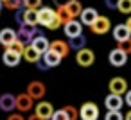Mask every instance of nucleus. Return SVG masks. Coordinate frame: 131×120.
<instances>
[{
  "label": "nucleus",
  "mask_w": 131,
  "mask_h": 120,
  "mask_svg": "<svg viewBox=\"0 0 131 120\" xmlns=\"http://www.w3.org/2000/svg\"><path fill=\"white\" fill-rule=\"evenodd\" d=\"M38 25H43L50 31H56L61 25V22L52 7H40L38 9Z\"/></svg>",
  "instance_id": "1"
},
{
  "label": "nucleus",
  "mask_w": 131,
  "mask_h": 120,
  "mask_svg": "<svg viewBox=\"0 0 131 120\" xmlns=\"http://www.w3.org/2000/svg\"><path fill=\"white\" fill-rule=\"evenodd\" d=\"M16 36H18V40H20L24 45H31L32 40H34L36 36H40V31H38L36 25H27V23H24V25H20V29L16 31Z\"/></svg>",
  "instance_id": "2"
},
{
  "label": "nucleus",
  "mask_w": 131,
  "mask_h": 120,
  "mask_svg": "<svg viewBox=\"0 0 131 120\" xmlns=\"http://www.w3.org/2000/svg\"><path fill=\"white\" fill-rule=\"evenodd\" d=\"M79 118L81 120H97L99 118V107L95 102H84L79 107Z\"/></svg>",
  "instance_id": "3"
},
{
  "label": "nucleus",
  "mask_w": 131,
  "mask_h": 120,
  "mask_svg": "<svg viewBox=\"0 0 131 120\" xmlns=\"http://www.w3.org/2000/svg\"><path fill=\"white\" fill-rule=\"evenodd\" d=\"M108 90H110V93L122 97V95H126V91H127V82H126L124 77H113V79L108 82Z\"/></svg>",
  "instance_id": "4"
},
{
  "label": "nucleus",
  "mask_w": 131,
  "mask_h": 120,
  "mask_svg": "<svg viewBox=\"0 0 131 120\" xmlns=\"http://www.w3.org/2000/svg\"><path fill=\"white\" fill-rule=\"evenodd\" d=\"M34 115L41 120H50L52 115H54V107L50 102H45V100H40L34 107Z\"/></svg>",
  "instance_id": "5"
},
{
  "label": "nucleus",
  "mask_w": 131,
  "mask_h": 120,
  "mask_svg": "<svg viewBox=\"0 0 131 120\" xmlns=\"http://www.w3.org/2000/svg\"><path fill=\"white\" fill-rule=\"evenodd\" d=\"M27 93H29V97H32L34 100H41V99L45 97V93H47V88H45V84H43L41 81H32V82H29V86H27Z\"/></svg>",
  "instance_id": "6"
},
{
  "label": "nucleus",
  "mask_w": 131,
  "mask_h": 120,
  "mask_svg": "<svg viewBox=\"0 0 131 120\" xmlns=\"http://www.w3.org/2000/svg\"><path fill=\"white\" fill-rule=\"evenodd\" d=\"M32 106H34V99H32V97H29V93H27V91H25V93L16 95V109H18V111L27 113V111H31V109H32Z\"/></svg>",
  "instance_id": "7"
},
{
  "label": "nucleus",
  "mask_w": 131,
  "mask_h": 120,
  "mask_svg": "<svg viewBox=\"0 0 131 120\" xmlns=\"http://www.w3.org/2000/svg\"><path fill=\"white\" fill-rule=\"evenodd\" d=\"M90 29H92L93 34H106V32L111 29V22H110L108 16H101V15H99V18L95 20V23H93Z\"/></svg>",
  "instance_id": "8"
},
{
  "label": "nucleus",
  "mask_w": 131,
  "mask_h": 120,
  "mask_svg": "<svg viewBox=\"0 0 131 120\" xmlns=\"http://www.w3.org/2000/svg\"><path fill=\"white\" fill-rule=\"evenodd\" d=\"M108 61H110V65H113V66H124V65L127 63V54L115 47V49L108 54Z\"/></svg>",
  "instance_id": "9"
},
{
  "label": "nucleus",
  "mask_w": 131,
  "mask_h": 120,
  "mask_svg": "<svg viewBox=\"0 0 131 120\" xmlns=\"http://www.w3.org/2000/svg\"><path fill=\"white\" fill-rule=\"evenodd\" d=\"M97 18H99V13H97V9H93V7H84L83 13L79 15V22H81L83 25H88V27H92Z\"/></svg>",
  "instance_id": "10"
},
{
  "label": "nucleus",
  "mask_w": 131,
  "mask_h": 120,
  "mask_svg": "<svg viewBox=\"0 0 131 120\" xmlns=\"http://www.w3.org/2000/svg\"><path fill=\"white\" fill-rule=\"evenodd\" d=\"M75 59H77V65L79 66H90L95 61V54L90 49H83V50H79L75 54Z\"/></svg>",
  "instance_id": "11"
},
{
  "label": "nucleus",
  "mask_w": 131,
  "mask_h": 120,
  "mask_svg": "<svg viewBox=\"0 0 131 120\" xmlns=\"http://www.w3.org/2000/svg\"><path fill=\"white\" fill-rule=\"evenodd\" d=\"M124 104H126L124 99H122L120 95H113V93H110V95L106 97V100H104V106H106L108 111H120Z\"/></svg>",
  "instance_id": "12"
},
{
  "label": "nucleus",
  "mask_w": 131,
  "mask_h": 120,
  "mask_svg": "<svg viewBox=\"0 0 131 120\" xmlns=\"http://www.w3.org/2000/svg\"><path fill=\"white\" fill-rule=\"evenodd\" d=\"M0 109L6 111V113H11L16 109V97L11 95V93H4L0 95Z\"/></svg>",
  "instance_id": "13"
},
{
  "label": "nucleus",
  "mask_w": 131,
  "mask_h": 120,
  "mask_svg": "<svg viewBox=\"0 0 131 120\" xmlns=\"http://www.w3.org/2000/svg\"><path fill=\"white\" fill-rule=\"evenodd\" d=\"M113 40H117V43L131 40V32H129V29H127L126 23H118V25L113 27Z\"/></svg>",
  "instance_id": "14"
},
{
  "label": "nucleus",
  "mask_w": 131,
  "mask_h": 120,
  "mask_svg": "<svg viewBox=\"0 0 131 120\" xmlns=\"http://www.w3.org/2000/svg\"><path fill=\"white\" fill-rule=\"evenodd\" d=\"M2 61H4L6 66H16L22 61V54H18V52H15L11 49H6L4 54H2Z\"/></svg>",
  "instance_id": "15"
},
{
  "label": "nucleus",
  "mask_w": 131,
  "mask_h": 120,
  "mask_svg": "<svg viewBox=\"0 0 131 120\" xmlns=\"http://www.w3.org/2000/svg\"><path fill=\"white\" fill-rule=\"evenodd\" d=\"M16 40H18V36L13 29H2L0 31V45H4L6 49H9Z\"/></svg>",
  "instance_id": "16"
},
{
  "label": "nucleus",
  "mask_w": 131,
  "mask_h": 120,
  "mask_svg": "<svg viewBox=\"0 0 131 120\" xmlns=\"http://www.w3.org/2000/svg\"><path fill=\"white\" fill-rule=\"evenodd\" d=\"M65 34H67L68 40L70 38H75V36H81L83 34V23L77 22V20H72L70 23L65 25Z\"/></svg>",
  "instance_id": "17"
},
{
  "label": "nucleus",
  "mask_w": 131,
  "mask_h": 120,
  "mask_svg": "<svg viewBox=\"0 0 131 120\" xmlns=\"http://www.w3.org/2000/svg\"><path fill=\"white\" fill-rule=\"evenodd\" d=\"M50 50H54V52L59 54L61 57H67V56L70 54L68 41H63V40H54V41H50Z\"/></svg>",
  "instance_id": "18"
},
{
  "label": "nucleus",
  "mask_w": 131,
  "mask_h": 120,
  "mask_svg": "<svg viewBox=\"0 0 131 120\" xmlns=\"http://www.w3.org/2000/svg\"><path fill=\"white\" fill-rule=\"evenodd\" d=\"M31 45H32V47H34V49H36V50L41 54V56H43V54H45V52L50 49V41H49V38H45L43 34L36 36V38L32 40V43H31Z\"/></svg>",
  "instance_id": "19"
},
{
  "label": "nucleus",
  "mask_w": 131,
  "mask_h": 120,
  "mask_svg": "<svg viewBox=\"0 0 131 120\" xmlns=\"http://www.w3.org/2000/svg\"><path fill=\"white\" fill-rule=\"evenodd\" d=\"M22 57H24L27 63H34V65H36L43 56H41V54L32 47V45H25V50H24V56H22Z\"/></svg>",
  "instance_id": "20"
},
{
  "label": "nucleus",
  "mask_w": 131,
  "mask_h": 120,
  "mask_svg": "<svg viewBox=\"0 0 131 120\" xmlns=\"http://www.w3.org/2000/svg\"><path fill=\"white\" fill-rule=\"evenodd\" d=\"M56 15H58V18H59V22H61V25L65 27L67 23H70L72 20H75L74 16H72V13L68 11V7L67 6H59L58 9H56Z\"/></svg>",
  "instance_id": "21"
},
{
  "label": "nucleus",
  "mask_w": 131,
  "mask_h": 120,
  "mask_svg": "<svg viewBox=\"0 0 131 120\" xmlns=\"http://www.w3.org/2000/svg\"><path fill=\"white\" fill-rule=\"evenodd\" d=\"M61 59H63V57H61L59 54H56L54 50H50V49H49V50L43 54V61H45V65H47L49 68H52V66H58V65L61 63Z\"/></svg>",
  "instance_id": "22"
},
{
  "label": "nucleus",
  "mask_w": 131,
  "mask_h": 120,
  "mask_svg": "<svg viewBox=\"0 0 131 120\" xmlns=\"http://www.w3.org/2000/svg\"><path fill=\"white\" fill-rule=\"evenodd\" d=\"M68 47L72 49V50H83V49H86V38L81 34V36H75V38H70L68 40Z\"/></svg>",
  "instance_id": "23"
},
{
  "label": "nucleus",
  "mask_w": 131,
  "mask_h": 120,
  "mask_svg": "<svg viewBox=\"0 0 131 120\" xmlns=\"http://www.w3.org/2000/svg\"><path fill=\"white\" fill-rule=\"evenodd\" d=\"M24 23H27V25H38V11L36 9H25Z\"/></svg>",
  "instance_id": "24"
},
{
  "label": "nucleus",
  "mask_w": 131,
  "mask_h": 120,
  "mask_svg": "<svg viewBox=\"0 0 131 120\" xmlns=\"http://www.w3.org/2000/svg\"><path fill=\"white\" fill-rule=\"evenodd\" d=\"M67 7H68V11L72 13V16L75 18V16H79L81 13H83V6H81V2H79V0H72V2H68L67 4Z\"/></svg>",
  "instance_id": "25"
},
{
  "label": "nucleus",
  "mask_w": 131,
  "mask_h": 120,
  "mask_svg": "<svg viewBox=\"0 0 131 120\" xmlns=\"http://www.w3.org/2000/svg\"><path fill=\"white\" fill-rule=\"evenodd\" d=\"M117 9H118L122 15L131 16V0H118V6H117Z\"/></svg>",
  "instance_id": "26"
},
{
  "label": "nucleus",
  "mask_w": 131,
  "mask_h": 120,
  "mask_svg": "<svg viewBox=\"0 0 131 120\" xmlns=\"http://www.w3.org/2000/svg\"><path fill=\"white\" fill-rule=\"evenodd\" d=\"M22 6H24V0H6L4 2V7H7L11 11H18V9H22Z\"/></svg>",
  "instance_id": "27"
},
{
  "label": "nucleus",
  "mask_w": 131,
  "mask_h": 120,
  "mask_svg": "<svg viewBox=\"0 0 131 120\" xmlns=\"http://www.w3.org/2000/svg\"><path fill=\"white\" fill-rule=\"evenodd\" d=\"M63 109H65L67 116H68V120H77L79 118V109H75L74 106H65Z\"/></svg>",
  "instance_id": "28"
},
{
  "label": "nucleus",
  "mask_w": 131,
  "mask_h": 120,
  "mask_svg": "<svg viewBox=\"0 0 131 120\" xmlns=\"http://www.w3.org/2000/svg\"><path fill=\"white\" fill-rule=\"evenodd\" d=\"M24 7L25 9H40L41 7V0H24Z\"/></svg>",
  "instance_id": "29"
},
{
  "label": "nucleus",
  "mask_w": 131,
  "mask_h": 120,
  "mask_svg": "<svg viewBox=\"0 0 131 120\" xmlns=\"http://www.w3.org/2000/svg\"><path fill=\"white\" fill-rule=\"evenodd\" d=\"M117 49H120L122 52H126L127 56L131 54V40H126V41H120L118 45H117Z\"/></svg>",
  "instance_id": "30"
},
{
  "label": "nucleus",
  "mask_w": 131,
  "mask_h": 120,
  "mask_svg": "<svg viewBox=\"0 0 131 120\" xmlns=\"http://www.w3.org/2000/svg\"><path fill=\"white\" fill-rule=\"evenodd\" d=\"M104 120H124V116H122L120 111H108Z\"/></svg>",
  "instance_id": "31"
},
{
  "label": "nucleus",
  "mask_w": 131,
  "mask_h": 120,
  "mask_svg": "<svg viewBox=\"0 0 131 120\" xmlns=\"http://www.w3.org/2000/svg\"><path fill=\"white\" fill-rule=\"evenodd\" d=\"M9 49H11V50H15V52H18V54H22V56H24V50H25V45H24V43H22V41H20V40H16V41H15V43H13V45H11V47H9Z\"/></svg>",
  "instance_id": "32"
},
{
  "label": "nucleus",
  "mask_w": 131,
  "mask_h": 120,
  "mask_svg": "<svg viewBox=\"0 0 131 120\" xmlns=\"http://www.w3.org/2000/svg\"><path fill=\"white\" fill-rule=\"evenodd\" d=\"M50 120H68V116H67V113H65V109L61 107V109H58V111H54V115H52V118Z\"/></svg>",
  "instance_id": "33"
},
{
  "label": "nucleus",
  "mask_w": 131,
  "mask_h": 120,
  "mask_svg": "<svg viewBox=\"0 0 131 120\" xmlns=\"http://www.w3.org/2000/svg\"><path fill=\"white\" fill-rule=\"evenodd\" d=\"M24 16H25V9H18L16 11V22H18V25H24Z\"/></svg>",
  "instance_id": "34"
},
{
  "label": "nucleus",
  "mask_w": 131,
  "mask_h": 120,
  "mask_svg": "<svg viewBox=\"0 0 131 120\" xmlns=\"http://www.w3.org/2000/svg\"><path fill=\"white\" fill-rule=\"evenodd\" d=\"M104 4H106V7H108V9H117L118 0H104Z\"/></svg>",
  "instance_id": "35"
},
{
  "label": "nucleus",
  "mask_w": 131,
  "mask_h": 120,
  "mask_svg": "<svg viewBox=\"0 0 131 120\" xmlns=\"http://www.w3.org/2000/svg\"><path fill=\"white\" fill-rule=\"evenodd\" d=\"M7 120H25V118H24L20 113H11V115L7 116Z\"/></svg>",
  "instance_id": "36"
},
{
  "label": "nucleus",
  "mask_w": 131,
  "mask_h": 120,
  "mask_svg": "<svg viewBox=\"0 0 131 120\" xmlns=\"http://www.w3.org/2000/svg\"><path fill=\"white\" fill-rule=\"evenodd\" d=\"M124 102L131 107V90H127V91H126V95H124Z\"/></svg>",
  "instance_id": "37"
},
{
  "label": "nucleus",
  "mask_w": 131,
  "mask_h": 120,
  "mask_svg": "<svg viewBox=\"0 0 131 120\" xmlns=\"http://www.w3.org/2000/svg\"><path fill=\"white\" fill-rule=\"evenodd\" d=\"M68 2H72V0H54V4L59 7V6H67Z\"/></svg>",
  "instance_id": "38"
},
{
  "label": "nucleus",
  "mask_w": 131,
  "mask_h": 120,
  "mask_svg": "<svg viewBox=\"0 0 131 120\" xmlns=\"http://www.w3.org/2000/svg\"><path fill=\"white\" fill-rule=\"evenodd\" d=\"M36 66H38V68H40V70H47V68H49V66H47V65H45V61H41V59H40V61H38V63H36Z\"/></svg>",
  "instance_id": "39"
},
{
  "label": "nucleus",
  "mask_w": 131,
  "mask_h": 120,
  "mask_svg": "<svg viewBox=\"0 0 131 120\" xmlns=\"http://www.w3.org/2000/svg\"><path fill=\"white\" fill-rule=\"evenodd\" d=\"M126 25H127V29H129V32H131V16L127 18V22H126Z\"/></svg>",
  "instance_id": "40"
},
{
  "label": "nucleus",
  "mask_w": 131,
  "mask_h": 120,
  "mask_svg": "<svg viewBox=\"0 0 131 120\" xmlns=\"http://www.w3.org/2000/svg\"><path fill=\"white\" fill-rule=\"evenodd\" d=\"M124 120H131V111H127V113H126V116H124Z\"/></svg>",
  "instance_id": "41"
},
{
  "label": "nucleus",
  "mask_w": 131,
  "mask_h": 120,
  "mask_svg": "<svg viewBox=\"0 0 131 120\" xmlns=\"http://www.w3.org/2000/svg\"><path fill=\"white\" fill-rule=\"evenodd\" d=\"M29 120H41V118H38V116H36V115H34V113H32V115H31V116H29Z\"/></svg>",
  "instance_id": "42"
},
{
  "label": "nucleus",
  "mask_w": 131,
  "mask_h": 120,
  "mask_svg": "<svg viewBox=\"0 0 131 120\" xmlns=\"http://www.w3.org/2000/svg\"><path fill=\"white\" fill-rule=\"evenodd\" d=\"M2 6H4V2H2V0H0V7H2Z\"/></svg>",
  "instance_id": "43"
},
{
  "label": "nucleus",
  "mask_w": 131,
  "mask_h": 120,
  "mask_svg": "<svg viewBox=\"0 0 131 120\" xmlns=\"http://www.w3.org/2000/svg\"><path fill=\"white\" fill-rule=\"evenodd\" d=\"M2 2H6V0H2Z\"/></svg>",
  "instance_id": "44"
}]
</instances>
